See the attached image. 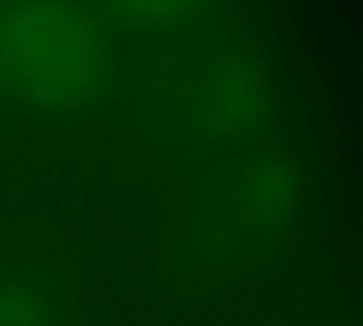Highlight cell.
<instances>
[{
	"label": "cell",
	"instance_id": "cell-3",
	"mask_svg": "<svg viewBox=\"0 0 363 326\" xmlns=\"http://www.w3.org/2000/svg\"><path fill=\"white\" fill-rule=\"evenodd\" d=\"M289 187H292V179L281 159H272V156L255 159L252 164H247L241 176V187H238L241 210L255 221H269L284 210L289 198Z\"/></svg>",
	"mask_w": 363,
	"mask_h": 326
},
{
	"label": "cell",
	"instance_id": "cell-5",
	"mask_svg": "<svg viewBox=\"0 0 363 326\" xmlns=\"http://www.w3.org/2000/svg\"><path fill=\"white\" fill-rule=\"evenodd\" d=\"M0 326H40V303L23 286L0 289Z\"/></svg>",
	"mask_w": 363,
	"mask_h": 326
},
{
	"label": "cell",
	"instance_id": "cell-4",
	"mask_svg": "<svg viewBox=\"0 0 363 326\" xmlns=\"http://www.w3.org/2000/svg\"><path fill=\"white\" fill-rule=\"evenodd\" d=\"M207 0H108V6L139 26H170L193 17Z\"/></svg>",
	"mask_w": 363,
	"mask_h": 326
},
{
	"label": "cell",
	"instance_id": "cell-2",
	"mask_svg": "<svg viewBox=\"0 0 363 326\" xmlns=\"http://www.w3.org/2000/svg\"><path fill=\"white\" fill-rule=\"evenodd\" d=\"M269 108V85L261 65L233 48L207 54L187 85V113L210 136H244Z\"/></svg>",
	"mask_w": 363,
	"mask_h": 326
},
{
	"label": "cell",
	"instance_id": "cell-1",
	"mask_svg": "<svg viewBox=\"0 0 363 326\" xmlns=\"http://www.w3.org/2000/svg\"><path fill=\"white\" fill-rule=\"evenodd\" d=\"M105 79V45L71 0H0V96L77 111Z\"/></svg>",
	"mask_w": 363,
	"mask_h": 326
}]
</instances>
